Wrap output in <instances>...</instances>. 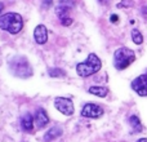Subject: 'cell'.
<instances>
[{"instance_id": "6da1fadb", "label": "cell", "mask_w": 147, "mask_h": 142, "mask_svg": "<svg viewBox=\"0 0 147 142\" xmlns=\"http://www.w3.org/2000/svg\"><path fill=\"white\" fill-rule=\"evenodd\" d=\"M23 27V18L20 13L9 12L0 16V28L9 34H18Z\"/></svg>"}, {"instance_id": "7a4b0ae2", "label": "cell", "mask_w": 147, "mask_h": 142, "mask_svg": "<svg viewBox=\"0 0 147 142\" xmlns=\"http://www.w3.org/2000/svg\"><path fill=\"white\" fill-rule=\"evenodd\" d=\"M101 67H102V62L98 58V56L94 53H90L88 54L85 61L76 65V72L81 78H88V76L98 72L101 70Z\"/></svg>"}, {"instance_id": "3957f363", "label": "cell", "mask_w": 147, "mask_h": 142, "mask_svg": "<svg viewBox=\"0 0 147 142\" xmlns=\"http://www.w3.org/2000/svg\"><path fill=\"white\" fill-rule=\"evenodd\" d=\"M9 70L14 76L27 79L32 76V67L27 58L23 56H16L9 61Z\"/></svg>"}, {"instance_id": "277c9868", "label": "cell", "mask_w": 147, "mask_h": 142, "mask_svg": "<svg viewBox=\"0 0 147 142\" xmlns=\"http://www.w3.org/2000/svg\"><path fill=\"white\" fill-rule=\"evenodd\" d=\"M136 60V53L129 48H119L114 53V66L116 70H124Z\"/></svg>"}, {"instance_id": "5b68a950", "label": "cell", "mask_w": 147, "mask_h": 142, "mask_svg": "<svg viewBox=\"0 0 147 142\" xmlns=\"http://www.w3.org/2000/svg\"><path fill=\"white\" fill-rule=\"evenodd\" d=\"M54 106L59 112H62L66 116H71V115H74V111H75L72 99L66 98V97H56L54 98Z\"/></svg>"}, {"instance_id": "8992f818", "label": "cell", "mask_w": 147, "mask_h": 142, "mask_svg": "<svg viewBox=\"0 0 147 142\" xmlns=\"http://www.w3.org/2000/svg\"><path fill=\"white\" fill-rule=\"evenodd\" d=\"M103 109L97 103H86L81 110V116L83 118H92V119H98L103 115Z\"/></svg>"}, {"instance_id": "52a82bcc", "label": "cell", "mask_w": 147, "mask_h": 142, "mask_svg": "<svg viewBox=\"0 0 147 142\" xmlns=\"http://www.w3.org/2000/svg\"><path fill=\"white\" fill-rule=\"evenodd\" d=\"M132 89L141 97H146L147 96V75H140L132 81Z\"/></svg>"}, {"instance_id": "ba28073f", "label": "cell", "mask_w": 147, "mask_h": 142, "mask_svg": "<svg viewBox=\"0 0 147 142\" xmlns=\"http://www.w3.org/2000/svg\"><path fill=\"white\" fill-rule=\"evenodd\" d=\"M74 0H59L58 1V5L56 7V13L58 16L59 20L65 17H69V12L70 9L74 8Z\"/></svg>"}, {"instance_id": "9c48e42d", "label": "cell", "mask_w": 147, "mask_h": 142, "mask_svg": "<svg viewBox=\"0 0 147 142\" xmlns=\"http://www.w3.org/2000/svg\"><path fill=\"white\" fill-rule=\"evenodd\" d=\"M34 39L39 45H43L48 41V30L44 25H38L34 30Z\"/></svg>"}, {"instance_id": "30bf717a", "label": "cell", "mask_w": 147, "mask_h": 142, "mask_svg": "<svg viewBox=\"0 0 147 142\" xmlns=\"http://www.w3.org/2000/svg\"><path fill=\"white\" fill-rule=\"evenodd\" d=\"M49 123V116L48 114H47V111L44 109H38L35 112V124L36 127L39 128V129H41V128L47 127Z\"/></svg>"}, {"instance_id": "8fae6325", "label": "cell", "mask_w": 147, "mask_h": 142, "mask_svg": "<svg viewBox=\"0 0 147 142\" xmlns=\"http://www.w3.org/2000/svg\"><path fill=\"white\" fill-rule=\"evenodd\" d=\"M62 133H63V129H62L61 127H58V125L52 127V128H49V131L44 135V141L45 142H52V141L57 140L58 137H61Z\"/></svg>"}, {"instance_id": "7c38bea8", "label": "cell", "mask_w": 147, "mask_h": 142, "mask_svg": "<svg viewBox=\"0 0 147 142\" xmlns=\"http://www.w3.org/2000/svg\"><path fill=\"white\" fill-rule=\"evenodd\" d=\"M34 122H35V118L30 112H27V114H25L21 118V127H22V129L25 132H31L34 128Z\"/></svg>"}, {"instance_id": "4fadbf2b", "label": "cell", "mask_w": 147, "mask_h": 142, "mask_svg": "<svg viewBox=\"0 0 147 142\" xmlns=\"http://www.w3.org/2000/svg\"><path fill=\"white\" fill-rule=\"evenodd\" d=\"M88 92L93 96H97V97H106L109 94V88L107 87H103V85H94V87H90L88 89Z\"/></svg>"}, {"instance_id": "5bb4252c", "label": "cell", "mask_w": 147, "mask_h": 142, "mask_svg": "<svg viewBox=\"0 0 147 142\" xmlns=\"http://www.w3.org/2000/svg\"><path fill=\"white\" fill-rule=\"evenodd\" d=\"M129 123H130V125H132L133 132L138 133V132H141V131H142V123H141V120H140V118H138V116L132 115V116L129 118Z\"/></svg>"}, {"instance_id": "9a60e30c", "label": "cell", "mask_w": 147, "mask_h": 142, "mask_svg": "<svg viewBox=\"0 0 147 142\" xmlns=\"http://www.w3.org/2000/svg\"><path fill=\"white\" fill-rule=\"evenodd\" d=\"M132 40H133V43L137 44V45H141V44L143 43V36L137 28L132 30Z\"/></svg>"}, {"instance_id": "2e32d148", "label": "cell", "mask_w": 147, "mask_h": 142, "mask_svg": "<svg viewBox=\"0 0 147 142\" xmlns=\"http://www.w3.org/2000/svg\"><path fill=\"white\" fill-rule=\"evenodd\" d=\"M48 74L52 78H63V76H66V71L62 69H57V67L56 69H49Z\"/></svg>"}, {"instance_id": "e0dca14e", "label": "cell", "mask_w": 147, "mask_h": 142, "mask_svg": "<svg viewBox=\"0 0 147 142\" xmlns=\"http://www.w3.org/2000/svg\"><path fill=\"white\" fill-rule=\"evenodd\" d=\"M133 0H121V1L117 4V8H130L133 7Z\"/></svg>"}, {"instance_id": "ac0fdd59", "label": "cell", "mask_w": 147, "mask_h": 142, "mask_svg": "<svg viewBox=\"0 0 147 142\" xmlns=\"http://www.w3.org/2000/svg\"><path fill=\"white\" fill-rule=\"evenodd\" d=\"M61 23L63 26H70L72 23V18H70V17H65V18H62L61 20Z\"/></svg>"}, {"instance_id": "d6986e66", "label": "cell", "mask_w": 147, "mask_h": 142, "mask_svg": "<svg viewBox=\"0 0 147 142\" xmlns=\"http://www.w3.org/2000/svg\"><path fill=\"white\" fill-rule=\"evenodd\" d=\"M117 20H119V17H117L116 14H112L111 16V22H117Z\"/></svg>"}, {"instance_id": "ffe728a7", "label": "cell", "mask_w": 147, "mask_h": 142, "mask_svg": "<svg viewBox=\"0 0 147 142\" xmlns=\"http://www.w3.org/2000/svg\"><path fill=\"white\" fill-rule=\"evenodd\" d=\"M98 1L101 3L102 5H106V4H109V1H110V0H98Z\"/></svg>"}, {"instance_id": "44dd1931", "label": "cell", "mask_w": 147, "mask_h": 142, "mask_svg": "<svg viewBox=\"0 0 147 142\" xmlns=\"http://www.w3.org/2000/svg\"><path fill=\"white\" fill-rule=\"evenodd\" d=\"M3 9H4V4H3V3L0 1V13L3 12Z\"/></svg>"}, {"instance_id": "7402d4cb", "label": "cell", "mask_w": 147, "mask_h": 142, "mask_svg": "<svg viewBox=\"0 0 147 142\" xmlns=\"http://www.w3.org/2000/svg\"><path fill=\"white\" fill-rule=\"evenodd\" d=\"M137 142H147V138H140Z\"/></svg>"}]
</instances>
